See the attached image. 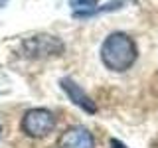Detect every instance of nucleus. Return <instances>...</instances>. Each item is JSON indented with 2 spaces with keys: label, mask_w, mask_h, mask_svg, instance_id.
I'll return each instance as SVG.
<instances>
[{
  "label": "nucleus",
  "mask_w": 158,
  "mask_h": 148,
  "mask_svg": "<svg viewBox=\"0 0 158 148\" xmlns=\"http://www.w3.org/2000/svg\"><path fill=\"white\" fill-rule=\"evenodd\" d=\"M56 128V117L48 109H30L22 117V132L30 138H44Z\"/></svg>",
  "instance_id": "nucleus-3"
},
{
  "label": "nucleus",
  "mask_w": 158,
  "mask_h": 148,
  "mask_svg": "<svg viewBox=\"0 0 158 148\" xmlns=\"http://www.w3.org/2000/svg\"><path fill=\"white\" fill-rule=\"evenodd\" d=\"M63 49H65V43L57 36H52V34H36V36L22 39V43H20L22 56L30 59L56 57V56H61Z\"/></svg>",
  "instance_id": "nucleus-2"
},
{
  "label": "nucleus",
  "mask_w": 158,
  "mask_h": 148,
  "mask_svg": "<svg viewBox=\"0 0 158 148\" xmlns=\"http://www.w3.org/2000/svg\"><path fill=\"white\" fill-rule=\"evenodd\" d=\"M59 87L63 89V93H65L67 99H69V101H71L75 107L83 109V111L89 113V115H95V113H97V105H95V101H93V99L89 97L87 93L83 91V89L79 87L75 81H73V79L63 77L61 81H59Z\"/></svg>",
  "instance_id": "nucleus-4"
},
{
  "label": "nucleus",
  "mask_w": 158,
  "mask_h": 148,
  "mask_svg": "<svg viewBox=\"0 0 158 148\" xmlns=\"http://www.w3.org/2000/svg\"><path fill=\"white\" fill-rule=\"evenodd\" d=\"M0 136H2V126H0Z\"/></svg>",
  "instance_id": "nucleus-9"
},
{
  "label": "nucleus",
  "mask_w": 158,
  "mask_h": 148,
  "mask_svg": "<svg viewBox=\"0 0 158 148\" xmlns=\"http://www.w3.org/2000/svg\"><path fill=\"white\" fill-rule=\"evenodd\" d=\"M57 148H95V138L85 126H71L61 132Z\"/></svg>",
  "instance_id": "nucleus-5"
},
{
  "label": "nucleus",
  "mask_w": 158,
  "mask_h": 148,
  "mask_svg": "<svg viewBox=\"0 0 158 148\" xmlns=\"http://www.w3.org/2000/svg\"><path fill=\"white\" fill-rule=\"evenodd\" d=\"M6 4H8V0H0V8H2V6H6Z\"/></svg>",
  "instance_id": "nucleus-8"
},
{
  "label": "nucleus",
  "mask_w": 158,
  "mask_h": 148,
  "mask_svg": "<svg viewBox=\"0 0 158 148\" xmlns=\"http://www.w3.org/2000/svg\"><path fill=\"white\" fill-rule=\"evenodd\" d=\"M111 146H113V148H127V146L123 144L121 140H115V138H113V140H111Z\"/></svg>",
  "instance_id": "nucleus-7"
},
{
  "label": "nucleus",
  "mask_w": 158,
  "mask_h": 148,
  "mask_svg": "<svg viewBox=\"0 0 158 148\" xmlns=\"http://www.w3.org/2000/svg\"><path fill=\"white\" fill-rule=\"evenodd\" d=\"M101 61L107 69L115 73H123L135 65L138 57V47L128 34L125 32H113L101 43Z\"/></svg>",
  "instance_id": "nucleus-1"
},
{
  "label": "nucleus",
  "mask_w": 158,
  "mask_h": 148,
  "mask_svg": "<svg viewBox=\"0 0 158 148\" xmlns=\"http://www.w3.org/2000/svg\"><path fill=\"white\" fill-rule=\"evenodd\" d=\"M75 18H89V14L99 6V0H69Z\"/></svg>",
  "instance_id": "nucleus-6"
}]
</instances>
